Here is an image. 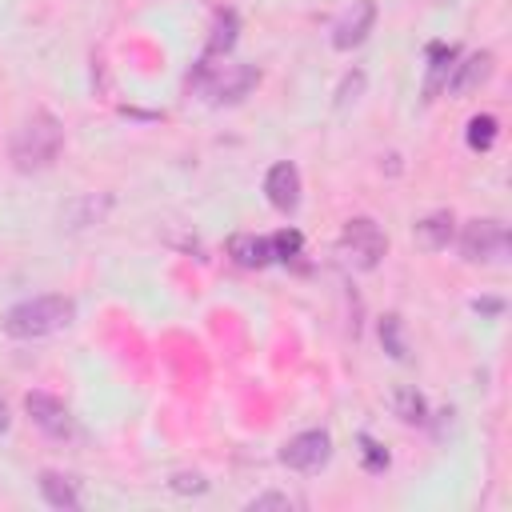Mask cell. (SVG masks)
Listing matches in <instances>:
<instances>
[{
  "instance_id": "obj_1",
  "label": "cell",
  "mask_w": 512,
  "mask_h": 512,
  "mask_svg": "<svg viewBox=\"0 0 512 512\" xmlns=\"http://www.w3.org/2000/svg\"><path fill=\"white\" fill-rule=\"evenodd\" d=\"M64 148V128L52 112H32L16 132H12V164L20 172H40L48 168Z\"/></svg>"
},
{
  "instance_id": "obj_2",
  "label": "cell",
  "mask_w": 512,
  "mask_h": 512,
  "mask_svg": "<svg viewBox=\"0 0 512 512\" xmlns=\"http://www.w3.org/2000/svg\"><path fill=\"white\" fill-rule=\"evenodd\" d=\"M72 316H76V304L68 296H32V300H20L16 308H8L4 332L16 340H40V336L68 328Z\"/></svg>"
},
{
  "instance_id": "obj_3",
  "label": "cell",
  "mask_w": 512,
  "mask_h": 512,
  "mask_svg": "<svg viewBox=\"0 0 512 512\" xmlns=\"http://www.w3.org/2000/svg\"><path fill=\"white\" fill-rule=\"evenodd\" d=\"M460 256L468 264H504L508 260V228L500 220H468L460 232Z\"/></svg>"
},
{
  "instance_id": "obj_4",
  "label": "cell",
  "mask_w": 512,
  "mask_h": 512,
  "mask_svg": "<svg viewBox=\"0 0 512 512\" xmlns=\"http://www.w3.org/2000/svg\"><path fill=\"white\" fill-rule=\"evenodd\" d=\"M256 80H260V76H256V68H248V64H224V68H220V64H208V60H204L200 72L192 76V84L204 88L216 104H224V100H228V104L240 100Z\"/></svg>"
},
{
  "instance_id": "obj_5",
  "label": "cell",
  "mask_w": 512,
  "mask_h": 512,
  "mask_svg": "<svg viewBox=\"0 0 512 512\" xmlns=\"http://www.w3.org/2000/svg\"><path fill=\"white\" fill-rule=\"evenodd\" d=\"M340 248L348 252V260H356V268H376L380 256H384V248H388V240H384V232L368 216H356V220L344 224Z\"/></svg>"
},
{
  "instance_id": "obj_6",
  "label": "cell",
  "mask_w": 512,
  "mask_h": 512,
  "mask_svg": "<svg viewBox=\"0 0 512 512\" xmlns=\"http://www.w3.org/2000/svg\"><path fill=\"white\" fill-rule=\"evenodd\" d=\"M24 412H28V420H32L44 436H52V440H68V436L76 432V420H72V412L64 408V400H56V396H48V392H28V396H24Z\"/></svg>"
},
{
  "instance_id": "obj_7",
  "label": "cell",
  "mask_w": 512,
  "mask_h": 512,
  "mask_svg": "<svg viewBox=\"0 0 512 512\" xmlns=\"http://www.w3.org/2000/svg\"><path fill=\"white\" fill-rule=\"evenodd\" d=\"M328 456H332V440H328V432H320V428H308V432L292 436V440L280 448V464H288L292 472H316V468L328 464Z\"/></svg>"
},
{
  "instance_id": "obj_8",
  "label": "cell",
  "mask_w": 512,
  "mask_h": 512,
  "mask_svg": "<svg viewBox=\"0 0 512 512\" xmlns=\"http://www.w3.org/2000/svg\"><path fill=\"white\" fill-rule=\"evenodd\" d=\"M372 24H376V4H372V0H356V4L336 20V28H332V48H336V52H348V48L364 44V36L372 32Z\"/></svg>"
},
{
  "instance_id": "obj_9",
  "label": "cell",
  "mask_w": 512,
  "mask_h": 512,
  "mask_svg": "<svg viewBox=\"0 0 512 512\" xmlns=\"http://www.w3.org/2000/svg\"><path fill=\"white\" fill-rule=\"evenodd\" d=\"M264 192H268V204L276 212H292L300 204V172L296 164H272L268 176H264Z\"/></svg>"
},
{
  "instance_id": "obj_10",
  "label": "cell",
  "mask_w": 512,
  "mask_h": 512,
  "mask_svg": "<svg viewBox=\"0 0 512 512\" xmlns=\"http://www.w3.org/2000/svg\"><path fill=\"white\" fill-rule=\"evenodd\" d=\"M492 76V52H472L464 56L460 64H452V76H448V96H468L472 88H480L484 80Z\"/></svg>"
},
{
  "instance_id": "obj_11",
  "label": "cell",
  "mask_w": 512,
  "mask_h": 512,
  "mask_svg": "<svg viewBox=\"0 0 512 512\" xmlns=\"http://www.w3.org/2000/svg\"><path fill=\"white\" fill-rule=\"evenodd\" d=\"M228 256L240 264V268H264L272 260V240L264 236H252V232H240L228 240Z\"/></svg>"
},
{
  "instance_id": "obj_12",
  "label": "cell",
  "mask_w": 512,
  "mask_h": 512,
  "mask_svg": "<svg viewBox=\"0 0 512 512\" xmlns=\"http://www.w3.org/2000/svg\"><path fill=\"white\" fill-rule=\"evenodd\" d=\"M40 496L60 508V512H76L80 508V492H76V480L72 476H60V472H40Z\"/></svg>"
},
{
  "instance_id": "obj_13",
  "label": "cell",
  "mask_w": 512,
  "mask_h": 512,
  "mask_svg": "<svg viewBox=\"0 0 512 512\" xmlns=\"http://www.w3.org/2000/svg\"><path fill=\"white\" fill-rule=\"evenodd\" d=\"M428 80H424V100H436L440 96V88L448 84V76H452V64H456V48H448V44H432L428 48Z\"/></svg>"
},
{
  "instance_id": "obj_14",
  "label": "cell",
  "mask_w": 512,
  "mask_h": 512,
  "mask_svg": "<svg viewBox=\"0 0 512 512\" xmlns=\"http://www.w3.org/2000/svg\"><path fill=\"white\" fill-rule=\"evenodd\" d=\"M416 240L428 252L448 248V240H452V212H428L424 220H416Z\"/></svg>"
},
{
  "instance_id": "obj_15",
  "label": "cell",
  "mask_w": 512,
  "mask_h": 512,
  "mask_svg": "<svg viewBox=\"0 0 512 512\" xmlns=\"http://www.w3.org/2000/svg\"><path fill=\"white\" fill-rule=\"evenodd\" d=\"M392 408H396V416L404 420V424H424L428 420V404H424V396L416 392V388H396V396H392Z\"/></svg>"
},
{
  "instance_id": "obj_16",
  "label": "cell",
  "mask_w": 512,
  "mask_h": 512,
  "mask_svg": "<svg viewBox=\"0 0 512 512\" xmlns=\"http://www.w3.org/2000/svg\"><path fill=\"white\" fill-rule=\"evenodd\" d=\"M496 132H500L496 116H472V120H468V132H464V140H468V148H472V152H488V148L496 144Z\"/></svg>"
},
{
  "instance_id": "obj_17",
  "label": "cell",
  "mask_w": 512,
  "mask_h": 512,
  "mask_svg": "<svg viewBox=\"0 0 512 512\" xmlns=\"http://www.w3.org/2000/svg\"><path fill=\"white\" fill-rule=\"evenodd\" d=\"M380 340H384V348H388L396 360L408 356V352H404V340H400V316H384V324H380Z\"/></svg>"
},
{
  "instance_id": "obj_18",
  "label": "cell",
  "mask_w": 512,
  "mask_h": 512,
  "mask_svg": "<svg viewBox=\"0 0 512 512\" xmlns=\"http://www.w3.org/2000/svg\"><path fill=\"white\" fill-rule=\"evenodd\" d=\"M236 32V16L232 12H224L220 16V24H216V36H212V44H208V56H216V52H224V48H232V36Z\"/></svg>"
},
{
  "instance_id": "obj_19",
  "label": "cell",
  "mask_w": 512,
  "mask_h": 512,
  "mask_svg": "<svg viewBox=\"0 0 512 512\" xmlns=\"http://www.w3.org/2000/svg\"><path fill=\"white\" fill-rule=\"evenodd\" d=\"M272 256H276V260H292V256H300V232H292V228L276 232V236H272Z\"/></svg>"
},
{
  "instance_id": "obj_20",
  "label": "cell",
  "mask_w": 512,
  "mask_h": 512,
  "mask_svg": "<svg viewBox=\"0 0 512 512\" xmlns=\"http://www.w3.org/2000/svg\"><path fill=\"white\" fill-rule=\"evenodd\" d=\"M360 92H364V72H348V76H344V84H340V92H336V108L356 104V100H360Z\"/></svg>"
},
{
  "instance_id": "obj_21",
  "label": "cell",
  "mask_w": 512,
  "mask_h": 512,
  "mask_svg": "<svg viewBox=\"0 0 512 512\" xmlns=\"http://www.w3.org/2000/svg\"><path fill=\"white\" fill-rule=\"evenodd\" d=\"M360 448H364V468H368V472H384V468H388V452H384L372 436H360Z\"/></svg>"
},
{
  "instance_id": "obj_22",
  "label": "cell",
  "mask_w": 512,
  "mask_h": 512,
  "mask_svg": "<svg viewBox=\"0 0 512 512\" xmlns=\"http://www.w3.org/2000/svg\"><path fill=\"white\" fill-rule=\"evenodd\" d=\"M264 508H280V512H288L292 500H288L284 492H264V496H252V500H248V512H264Z\"/></svg>"
},
{
  "instance_id": "obj_23",
  "label": "cell",
  "mask_w": 512,
  "mask_h": 512,
  "mask_svg": "<svg viewBox=\"0 0 512 512\" xmlns=\"http://www.w3.org/2000/svg\"><path fill=\"white\" fill-rule=\"evenodd\" d=\"M172 488H176V492H204L208 484H204V476H196V472H176V476H172Z\"/></svg>"
},
{
  "instance_id": "obj_24",
  "label": "cell",
  "mask_w": 512,
  "mask_h": 512,
  "mask_svg": "<svg viewBox=\"0 0 512 512\" xmlns=\"http://www.w3.org/2000/svg\"><path fill=\"white\" fill-rule=\"evenodd\" d=\"M8 428V408H4V400H0V432Z\"/></svg>"
}]
</instances>
